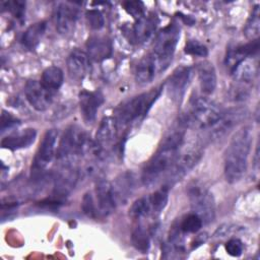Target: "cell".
<instances>
[{
    "label": "cell",
    "mask_w": 260,
    "mask_h": 260,
    "mask_svg": "<svg viewBox=\"0 0 260 260\" xmlns=\"http://www.w3.org/2000/svg\"><path fill=\"white\" fill-rule=\"evenodd\" d=\"M184 136V130H176L164 138L157 150L142 170L141 182L144 186L150 187L156 184L164 175L168 174L180 153Z\"/></svg>",
    "instance_id": "1"
},
{
    "label": "cell",
    "mask_w": 260,
    "mask_h": 260,
    "mask_svg": "<svg viewBox=\"0 0 260 260\" xmlns=\"http://www.w3.org/2000/svg\"><path fill=\"white\" fill-rule=\"evenodd\" d=\"M253 140L252 128L244 126L232 137L225 152L223 173L226 182L234 184L245 175L248 167V158Z\"/></svg>",
    "instance_id": "2"
},
{
    "label": "cell",
    "mask_w": 260,
    "mask_h": 260,
    "mask_svg": "<svg viewBox=\"0 0 260 260\" xmlns=\"http://www.w3.org/2000/svg\"><path fill=\"white\" fill-rule=\"evenodd\" d=\"M164 85H158L121 104L115 115L118 126H128L143 119L161 93Z\"/></svg>",
    "instance_id": "3"
},
{
    "label": "cell",
    "mask_w": 260,
    "mask_h": 260,
    "mask_svg": "<svg viewBox=\"0 0 260 260\" xmlns=\"http://www.w3.org/2000/svg\"><path fill=\"white\" fill-rule=\"evenodd\" d=\"M92 141L86 132L77 125L69 126L63 133L57 147V159L60 162H76L77 158L91 150Z\"/></svg>",
    "instance_id": "4"
},
{
    "label": "cell",
    "mask_w": 260,
    "mask_h": 260,
    "mask_svg": "<svg viewBox=\"0 0 260 260\" xmlns=\"http://www.w3.org/2000/svg\"><path fill=\"white\" fill-rule=\"evenodd\" d=\"M179 39L180 28L176 23L168 24L156 36L151 54L157 62L159 72L165 71L172 62Z\"/></svg>",
    "instance_id": "5"
},
{
    "label": "cell",
    "mask_w": 260,
    "mask_h": 260,
    "mask_svg": "<svg viewBox=\"0 0 260 260\" xmlns=\"http://www.w3.org/2000/svg\"><path fill=\"white\" fill-rule=\"evenodd\" d=\"M187 195L192 212L201 218L203 224L211 222L215 217V201L211 192L199 181H192L187 187Z\"/></svg>",
    "instance_id": "6"
},
{
    "label": "cell",
    "mask_w": 260,
    "mask_h": 260,
    "mask_svg": "<svg viewBox=\"0 0 260 260\" xmlns=\"http://www.w3.org/2000/svg\"><path fill=\"white\" fill-rule=\"evenodd\" d=\"M223 110L205 96H195L190 101L187 121L200 128H210L220 118Z\"/></svg>",
    "instance_id": "7"
},
{
    "label": "cell",
    "mask_w": 260,
    "mask_h": 260,
    "mask_svg": "<svg viewBox=\"0 0 260 260\" xmlns=\"http://www.w3.org/2000/svg\"><path fill=\"white\" fill-rule=\"evenodd\" d=\"M118 127L119 126L113 117H105L101 121L90 150L95 159L104 160L108 156L110 150L116 142L118 136Z\"/></svg>",
    "instance_id": "8"
},
{
    "label": "cell",
    "mask_w": 260,
    "mask_h": 260,
    "mask_svg": "<svg viewBox=\"0 0 260 260\" xmlns=\"http://www.w3.org/2000/svg\"><path fill=\"white\" fill-rule=\"evenodd\" d=\"M60 165L54 178L53 197L64 201L76 186L80 171L76 162H60Z\"/></svg>",
    "instance_id": "9"
},
{
    "label": "cell",
    "mask_w": 260,
    "mask_h": 260,
    "mask_svg": "<svg viewBox=\"0 0 260 260\" xmlns=\"http://www.w3.org/2000/svg\"><path fill=\"white\" fill-rule=\"evenodd\" d=\"M203 150L200 148L189 149L186 152L179 153L170 171L166 175L165 186L171 188L178 181L182 180L201 159Z\"/></svg>",
    "instance_id": "10"
},
{
    "label": "cell",
    "mask_w": 260,
    "mask_h": 260,
    "mask_svg": "<svg viewBox=\"0 0 260 260\" xmlns=\"http://www.w3.org/2000/svg\"><path fill=\"white\" fill-rule=\"evenodd\" d=\"M58 136L59 132L57 129L47 130L44 134L32 161L31 172L34 175L39 176L41 172H43L53 160L56 152Z\"/></svg>",
    "instance_id": "11"
},
{
    "label": "cell",
    "mask_w": 260,
    "mask_h": 260,
    "mask_svg": "<svg viewBox=\"0 0 260 260\" xmlns=\"http://www.w3.org/2000/svg\"><path fill=\"white\" fill-rule=\"evenodd\" d=\"M247 117V110L245 108L237 107L223 111L218 121L210 127V138L218 139L225 135L230 130L236 127L239 123Z\"/></svg>",
    "instance_id": "12"
},
{
    "label": "cell",
    "mask_w": 260,
    "mask_h": 260,
    "mask_svg": "<svg viewBox=\"0 0 260 260\" xmlns=\"http://www.w3.org/2000/svg\"><path fill=\"white\" fill-rule=\"evenodd\" d=\"M192 68L189 66L177 67L167 80V90L171 99L180 103L192 77Z\"/></svg>",
    "instance_id": "13"
},
{
    "label": "cell",
    "mask_w": 260,
    "mask_h": 260,
    "mask_svg": "<svg viewBox=\"0 0 260 260\" xmlns=\"http://www.w3.org/2000/svg\"><path fill=\"white\" fill-rule=\"evenodd\" d=\"M25 99L37 111H46L53 102V92L47 89L41 81L28 80L24 87Z\"/></svg>",
    "instance_id": "14"
},
{
    "label": "cell",
    "mask_w": 260,
    "mask_h": 260,
    "mask_svg": "<svg viewBox=\"0 0 260 260\" xmlns=\"http://www.w3.org/2000/svg\"><path fill=\"white\" fill-rule=\"evenodd\" d=\"M94 195L100 216L110 215L117 206L111 183L104 178H99L94 187Z\"/></svg>",
    "instance_id": "15"
},
{
    "label": "cell",
    "mask_w": 260,
    "mask_h": 260,
    "mask_svg": "<svg viewBox=\"0 0 260 260\" xmlns=\"http://www.w3.org/2000/svg\"><path fill=\"white\" fill-rule=\"evenodd\" d=\"M78 18V10L69 3H59L55 8L54 21L56 29L61 35L71 34L76 25Z\"/></svg>",
    "instance_id": "16"
},
{
    "label": "cell",
    "mask_w": 260,
    "mask_h": 260,
    "mask_svg": "<svg viewBox=\"0 0 260 260\" xmlns=\"http://www.w3.org/2000/svg\"><path fill=\"white\" fill-rule=\"evenodd\" d=\"M104 102V94L100 90H82L79 93L80 112L84 122L91 124L95 120L98 111Z\"/></svg>",
    "instance_id": "17"
},
{
    "label": "cell",
    "mask_w": 260,
    "mask_h": 260,
    "mask_svg": "<svg viewBox=\"0 0 260 260\" xmlns=\"http://www.w3.org/2000/svg\"><path fill=\"white\" fill-rule=\"evenodd\" d=\"M112 185L115 201L118 204H125L135 190L136 180L132 172L126 171L116 177Z\"/></svg>",
    "instance_id": "18"
},
{
    "label": "cell",
    "mask_w": 260,
    "mask_h": 260,
    "mask_svg": "<svg viewBox=\"0 0 260 260\" xmlns=\"http://www.w3.org/2000/svg\"><path fill=\"white\" fill-rule=\"evenodd\" d=\"M91 70L90 58L88 55L80 50L72 51L67 58V71L71 79L80 81Z\"/></svg>",
    "instance_id": "19"
},
{
    "label": "cell",
    "mask_w": 260,
    "mask_h": 260,
    "mask_svg": "<svg viewBox=\"0 0 260 260\" xmlns=\"http://www.w3.org/2000/svg\"><path fill=\"white\" fill-rule=\"evenodd\" d=\"M259 50V41H250L245 45H239L234 48H230L226 52L224 63L232 72L241 62L251 58L257 54Z\"/></svg>",
    "instance_id": "20"
},
{
    "label": "cell",
    "mask_w": 260,
    "mask_h": 260,
    "mask_svg": "<svg viewBox=\"0 0 260 260\" xmlns=\"http://www.w3.org/2000/svg\"><path fill=\"white\" fill-rule=\"evenodd\" d=\"M86 54L90 58V60L101 62L109 57H111L113 53V45L112 41L105 36H93L90 37L86 44Z\"/></svg>",
    "instance_id": "21"
},
{
    "label": "cell",
    "mask_w": 260,
    "mask_h": 260,
    "mask_svg": "<svg viewBox=\"0 0 260 260\" xmlns=\"http://www.w3.org/2000/svg\"><path fill=\"white\" fill-rule=\"evenodd\" d=\"M157 73H159L157 62L154 56L149 53L137 63L135 68V80L138 84L144 85L151 82Z\"/></svg>",
    "instance_id": "22"
},
{
    "label": "cell",
    "mask_w": 260,
    "mask_h": 260,
    "mask_svg": "<svg viewBox=\"0 0 260 260\" xmlns=\"http://www.w3.org/2000/svg\"><path fill=\"white\" fill-rule=\"evenodd\" d=\"M37 136V131L32 128H26L20 131L13 132L1 141V146L10 150H17L28 147L34 143Z\"/></svg>",
    "instance_id": "23"
},
{
    "label": "cell",
    "mask_w": 260,
    "mask_h": 260,
    "mask_svg": "<svg viewBox=\"0 0 260 260\" xmlns=\"http://www.w3.org/2000/svg\"><path fill=\"white\" fill-rule=\"evenodd\" d=\"M197 74L201 91L205 95L213 93L216 88L217 78L213 64L209 61H202L197 65Z\"/></svg>",
    "instance_id": "24"
},
{
    "label": "cell",
    "mask_w": 260,
    "mask_h": 260,
    "mask_svg": "<svg viewBox=\"0 0 260 260\" xmlns=\"http://www.w3.org/2000/svg\"><path fill=\"white\" fill-rule=\"evenodd\" d=\"M157 17L154 14L144 15L139 18L133 26V35L138 43L147 42L157 27Z\"/></svg>",
    "instance_id": "25"
},
{
    "label": "cell",
    "mask_w": 260,
    "mask_h": 260,
    "mask_svg": "<svg viewBox=\"0 0 260 260\" xmlns=\"http://www.w3.org/2000/svg\"><path fill=\"white\" fill-rule=\"evenodd\" d=\"M47 28L46 21H40L31 24L23 32L21 37V44L28 50H34L41 42Z\"/></svg>",
    "instance_id": "26"
},
{
    "label": "cell",
    "mask_w": 260,
    "mask_h": 260,
    "mask_svg": "<svg viewBox=\"0 0 260 260\" xmlns=\"http://www.w3.org/2000/svg\"><path fill=\"white\" fill-rule=\"evenodd\" d=\"M63 80L64 74L61 68L57 66H50L43 71L41 82L47 89L54 93L61 87Z\"/></svg>",
    "instance_id": "27"
},
{
    "label": "cell",
    "mask_w": 260,
    "mask_h": 260,
    "mask_svg": "<svg viewBox=\"0 0 260 260\" xmlns=\"http://www.w3.org/2000/svg\"><path fill=\"white\" fill-rule=\"evenodd\" d=\"M129 215L136 220L142 219L147 216H153L152 213V208H151V203H150V198L148 196H143L131 205L129 209Z\"/></svg>",
    "instance_id": "28"
},
{
    "label": "cell",
    "mask_w": 260,
    "mask_h": 260,
    "mask_svg": "<svg viewBox=\"0 0 260 260\" xmlns=\"http://www.w3.org/2000/svg\"><path fill=\"white\" fill-rule=\"evenodd\" d=\"M131 242L134 248L141 253H146L150 246V234L143 225H137L132 230Z\"/></svg>",
    "instance_id": "29"
},
{
    "label": "cell",
    "mask_w": 260,
    "mask_h": 260,
    "mask_svg": "<svg viewBox=\"0 0 260 260\" xmlns=\"http://www.w3.org/2000/svg\"><path fill=\"white\" fill-rule=\"evenodd\" d=\"M259 32H260V11H259V5H255L244 27V35L248 40L254 41L258 39Z\"/></svg>",
    "instance_id": "30"
},
{
    "label": "cell",
    "mask_w": 260,
    "mask_h": 260,
    "mask_svg": "<svg viewBox=\"0 0 260 260\" xmlns=\"http://www.w3.org/2000/svg\"><path fill=\"white\" fill-rule=\"evenodd\" d=\"M169 190L167 186H162L160 189L156 190L152 194L149 195L150 198V203H151V208H152V213L153 216H157L160 214V212L165 209L168 199H169Z\"/></svg>",
    "instance_id": "31"
},
{
    "label": "cell",
    "mask_w": 260,
    "mask_h": 260,
    "mask_svg": "<svg viewBox=\"0 0 260 260\" xmlns=\"http://www.w3.org/2000/svg\"><path fill=\"white\" fill-rule=\"evenodd\" d=\"M181 231L186 234H194L197 233L203 225V221L201 220V218L195 214V213H189L188 215H186L182 221L179 223Z\"/></svg>",
    "instance_id": "32"
},
{
    "label": "cell",
    "mask_w": 260,
    "mask_h": 260,
    "mask_svg": "<svg viewBox=\"0 0 260 260\" xmlns=\"http://www.w3.org/2000/svg\"><path fill=\"white\" fill-rule=\"evenodd\" d=\"M81 208L83 213L90 218H98L100 216L99 214V209L94 200V197L91 192H86L83 197H82V202H81Z\"/></svg>",
    "instance_id": "33"
},
{
    "label": "cell",
    "mask_w": 260,
    "mask_h": 260,
    "mask_svg": "<svg viewBox=\"0 0 260 260\" xmlns=\"http://www.w3.org/2000/svg\"><path fill=\"white\" fill-rule=\"evenodd\" d=\"M85 18L88 23V26L94 30L101 29L105 24V19L102 12L96 9L87 10L85 13Z\"/></svg>",
    "instance_id": "34"
},
{
    "label": "cell",
    "mask_w": 260,
    "mask_h": 260,
    "mask_svg": "<svg viewBox=\"0 0 260 260\" xmlns=\"http://www.w3.org/2000/svg\"><path fill=\"white\" fill-rule=\"evenodd\" d=\"M124 9L136 20L145 15V7L141 1H126L123 3Z\"/></svg>",
    "instance_id": "35"
},
{
    "label": "cell",
    "mask_w": 260,
    "mask_h": 260,
    "mask_svg": "<svg viewBox=\"0 0 260 260\" xmlns=\"http://www.w3.org/2000/svg\"><path fill=\"white\" fill-rule=\"evenodd\" d=\"M185 53L192 56L206 57L208 55V50L204 45L197 41H189L186 43Z\"/></svg>",
    "instance_id": "36"
},
{
    "label": "cell",
    "mask_w": 260,
    "mask_h": 260,
    "mask_svg": "<svg viewBox=\"0 0 260 260\" xmlns=\"http://www.w3.org/2000/svg\"><path fill=\"white\" fill-rule=\"evenodd\" d=\"M244 250V245L241 240L234 238L226 242L225 244V251L229 255L233 257H239L242 255Z\"/></svg>",
    "instance_id": "37"
},
{
    "label": "cell",
    "mask_w": 260,
    "mask_h": 260,
    "mask_svg": "<svg viewBox=\"0 0 260 260\" xmlns=\"http://www.w3.org/2000/svg\"><path fill=\"white\" fill-rule=\"evenodd\" d=\"M7 7L9 11L18 19H22L25 12V2L14 0V1H8L6 2Z\"/></svg>",
    "instance_id": "38"
},
{
    "label": "cell",
    "mask_w": 260,
    "mask_h": 260,
    "mask_svg": "<svg viewBox=\"0 0 260 260\" xmlns=\"http://www.w3.org/2000/svg\"><path fill=\"white\" fill-rule=\"evenodd\" d=\"M20 121L6 111H2L1 114V131L4 132L6 129H10L13 126H17Z\"/></svg>",
    "instance_id": "39"
},
{
    "label": "cell",
    "mask_w": 260,
    "mask_h": 260,
    "mask_svg": "<svg viewBox=\"0 0 260 260\" xmlns=\"http://www.w3.org/2000/svg\"><path fill=\"white\" fill-rule=\"evenodd\" d=\"M206 234H200L199 236H197L196 237V240L194 241V245H193V249L194 248H197L198 246H200V245H202L204 242H205V240H206Z\"/></svg>",
    "instance_id": "40"
}]
</instances>
